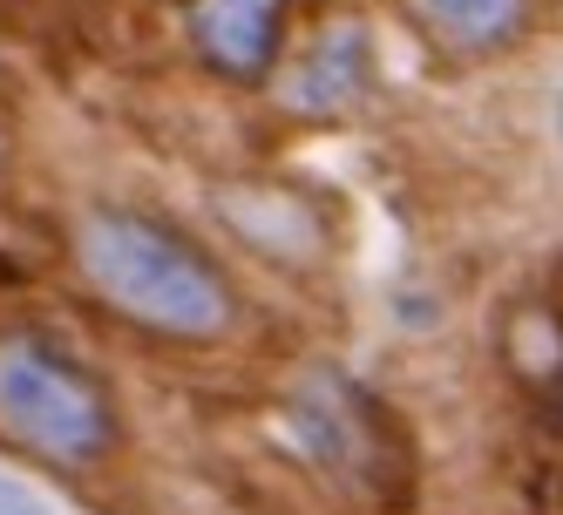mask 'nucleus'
<instances>
[{
	"instance_id": "nucleus-5",
	"label": "nucleus",
	"mask_w": 563,
	"mask_h": 515,
	"mask_svg": "<svg viewBox=\"0 0 563 515\" xmlns=\"http://www.w3.org/2000/svg\"><path fill=\"white\" fill-rule=\"evenodd\" d=\"M415 8L449 34L455 48H503L509 34L522 27V0H415Z\"/></svg>"
},
{
	"instance_id": "nucleus-6",
	"label": "nucleus",
	"mask_w": 563,
	"mask_h": 515,
	"mask_svg": "<svg viewBox=\"0 0 563 515\" xmlns=\"http://www.w3.org/2000/svg\"><path fill=\"white\" fill-rule=\"evenodd\" d=\"M0 515H42V508H34V495L14 482V474H0Z\"/></svg>"
},
{
	"instance_id": "nucleus-3",
	"label": "nucleus",
	"mask_w": 563,
	"mask_h": 515,
	"mask_svg": "<svg viewBox=\"0 0 563 515\" xmlns=\"http://www.w3.org/2000/svg\"><path fill=\"white\" fill-rule=\"evenodd\" d=\"M197 48L224 75H265L278 55V8L272 0H197Z\"/></svg>"
},
{
	"instance_id": "nucleus-2",
	"label": "nucleus",
	"mask_w": 563,
	"mask_h": 515,
	"mask_svg": "<svg viewBox=\"0 0 563 515\" xmlns=\"http://www.w3.org/2000/svg\"><path fill=\"white\" fill-rule=\"evenodd\" d=\"M0 434L55 468H89L109 455L115 421L89 373H75L42 339H0Z\"/></svg>"
},
{
	"instance_id": "nucleus-4",
	"label": "nucleus",
	"mask_w": 563,
	"mask_h": 515,
	"mask_svg": "<svg viewBox=\"0 0 563 515\" xmlns=\"http://www.w3.org/2000/svg\"><path fill=\"white\" fill-rule=\"evenodd\" d=\"M360 89H367V34H360V27H333L327 42L306 55L299 82H292V109L327 115V109H346Z\"/></svg>"
},
{
	"instance_id": "nucleus-1",
	"label": "nucleus",
	"mask_w": 563,
	"mask_h": 515,
	"mask_svg": "<svg viewBox=\"0 0 563 515\" xmlns=\"http://www.w3.org/2000/svg\"><path fill=\"white\" fill-rule=\"evenodd\" d=\"M75 258H82L89 286L123 312V320L170 333V339H218L231 326V286L197 258L184 237L156 231L123 211H96L75 231Z\"/></svg>"
}]
</instances>
